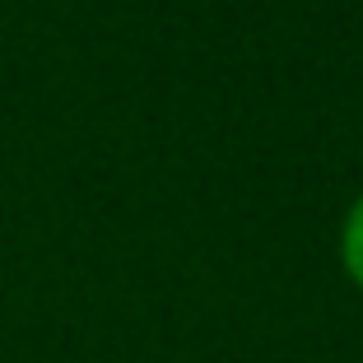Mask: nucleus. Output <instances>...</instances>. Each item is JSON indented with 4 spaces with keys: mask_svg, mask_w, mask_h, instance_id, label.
Segmentation results:
<instances>
[{
    "mask_svg": "<svg viewBox=\"0 0 363 363\" xmlns=\"http://www.w3.org/2000/svg\"><path fill=\"white\" fill-rule=\"evenodd\" d=\"M340 266L363 289V196L350 205V214H345V224H340Z\"/></svg>",
    "mask_w": 363,
    "mask_h": 363,
    "instance_id": "obj_1",
    "label": "nucleus"
}]
</instances>
